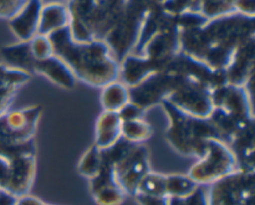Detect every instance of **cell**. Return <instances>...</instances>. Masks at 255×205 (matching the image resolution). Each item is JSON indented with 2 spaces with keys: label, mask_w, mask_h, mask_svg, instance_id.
<instances>
[{
  "label": "cell",
  "mask_w": 255,
  "mask_h": 205,
  "mask_svg": "<svg viewBox=\"0 0 255 205\" xmlns=\"http://www.w3.org/2000/svg\"><path fill=\"white\" fill-rule=\"evenodd\" d=\"M91 196L97 205H121L124 203L126 194L117 184V182H115L91 192Z\"/></svg>",
  "instance_id": "cb8c5ba5"
},
{
  "label": "cell",
  "mask_w": 255,
  "mask_h": 205,
  "mask_svg": "<svg viewBox=\"0 0 255 205\" xmlns=\"http://www.w3.org/2000/svg\"><path fill=\"white\" fill-rule=\"evenodd\" d=\"M152 134H153V128L143 118L122 122L121 124V138L129 143L141 144L148 141Z\"/></svg>",
  "instance_id": "7402d4cb"
},
{
  "label": "cell",
  "mask_w": 255,
  "mask_h": 205,
  "mask_svg": "<svg viewBox=\"0 0 255 205\" xmlns=\"http://www.w3.org/2000/svg\"><path fill=\"white\" fill-rule=\"evenodd\" d=\"M42 5L41 0H29L22 9L9 20L12 34L20 41H29L37 35Z\"/></svg>",
  "instance_id": "9a60e30c"
},
{
  "label": "cell",
  "mask_w": 255,
  "mask_h": 205,
  "mask_svg": "<svg viewBox=\"0 0 255 205\" xmlns=\"http://www.w3.org/2000/svg\"><path fill=\"white\" fill-rule=\"evenodd\" d=\"M42 116L41 106H30L7 111L0 117V157L35 151V134Z\"/></svg>",
  "instance_id": "8992f818"
},
{
  "label": "cell",
  "mask_w": 255,
  "mask_h": 205,
  "mask_svg": "<svg viewBox=\"0 0 255 205\" xmlns=\"http://www.w3.org/2000/svg\"><path fill=\"white\" fill-rule=\"evenodd\" d=\"M182 79L183 75L166 67L163 71L147 77L141 84L128 87L129 101L141 107L143 111H147L154 104H161L162 101L168 99Z\"/></svg>",
  "instance_id": "9c48e42d"
},
{
  "label": "cell",
  "mask_w": 255,
  "mask_h": 205,
  "mask_svg": "<svg viewBox=\"0 0 255 205\" xmlns=\"http://www.w3.org/2000/svg\"><path fill=\"white\" fill-rule=\"evenodd\" d=\"M127 0H69L70 34L77 42L102 40L117 24Z\"/></svg>",
  "instance_id": "3957f363"
},
{
  "label": "cell",
  "mask_w": 255,
  "mask_h": 205,
  "mask_svg": "<svg viewBox=\"0 0 255 205\" xmlns=\"http://www.w3.org/2000/svg\"><path fill=\"white\" fill-rule=\"evenodd\" d=\"M134 199L138 205H169V198L167 197L151 196V194L144 193H134Z\"/></svg>",
  "instance_id": "d6a6232c"
},
{
  "label": "cell",
  "mask_w": 255,
  "mask_h": 205,
  "mask_svg": "<svg viewBox=\"0 0 255 205\" xmlns=\"http://www.w3.org/2000/svg\"><path fill=\"white\" fill-rule=\"evenodd\" d=\"M69 24L70 15L66 4H59V2L44 4L40 12L37 35L49 36L64 27H67Z\"/></svg>",
  "instance_id": "ac0fdd59"
},
{
  "label": "cell",
  "mask_w": 255,
  "mask_h": 205,
  "mask_svg": "<svg viewBox=\"0 0 255 205\" xmlns=\"http://www.w3.org/2000/svg\"><path fill=\"white\" fill-rule=\"evenodd\" d=\"M212 90L199 82L183 76L178 86L173 90L167 101L187 114L199 118H208L213 111Z\"/></svg>",
  "instance_id": "30bf717a"
},
{
  "label": "cell",
  "mask_w": 255,
  "mask_h": 205,
  "mask_svg": "<svg viewBox=\"0 0 255 205\" xmlns=\"http://www.w3.org/2000/svg\"><path fill=\"white\" fill-rule=\"evenodd\" d=\"M121 119L116 112L104 111L95 126V144L100 149H107L121 139Z\"/></svg>",
  "instance_id": "e0dca14e"
},
{
  "label": "cell",
  "mask_w": 255,
  "mask_h": 205,
  "mask_svg": "<svg viewBox=\"0 0 255 205\" xmlns=\"http://www.w3.org/2000/svg\"><path fill=\"white\" fill-rule=\"evenodd\" d=\"M237 0H201L199 12L207 19H214L236 12Z\"/></svg>",
  "instance_id": "d4e9b609"
},
{
  "label": "cell",
  "mask_w": 255,
  "mask_h": 205,
  "mask_svg": "<svg viewBox=\"0 0 255 205\" xmlns=\"http://www.w3.org/2000/svg\"><path fill=\"white\" fill-rule=\"evenodd\" d=\"M16 201H17L16 197L6 193V192L0 191V205H15Z\"/></svg>",
  "instance_id": "d590c367"
},
{
  "label": "cell",
  "mask_w": 255,
  "mask_h": 205,
  "mask_svg": "<svg viewBox=\"0 0 255 205\" xmlns=\"http://www.w3.org/2000/svg\"><path fill=\"white\" fill-rule=\"evenodd\" d=\"M30 41V47H31V52L34 55V59L36 60H44L47 57L52 56L54 51H52L51 42H50L49 36H44V35H36L32 37Z\"/></svg>",
  "instance_id": "83f0119b"
},
{
  "label": "cell",
  "mask_w": 255,
  "mask_h": 205,
  "mask_svg": "<svg viewBox=\"0 0 255 205\" xmlns=\"http://www.w3.org/2000/svg\"><path fill=\"white\" fill-rule=\"evenodd\" d=\"M31 79V74L15 67L7 66L6 64H0V86L21 87Z\"/></svg>",
  "instance_id": "4316f807"
},
{
  "label": "cell",
  "mask_w": 255,
  "mask_h": 205,
  "mask_svg": "<svg viewBox=\"0 0 255 205\" xmlns=\"http://www.w3.org/2000/svg\"><path fill=\"white\" fill-rule=\"evenodd\" d=\"M104 158H102V149H100L96 144H92L80 158L77 164V171L82 177L90 179L94 178L101 169Z\"/></svg>",
  "instance_id": "603a6c76"
},
{
  "label": "cell",
  "mask_w": 255,
  "mask_h": 205,
  "mask_svg": "<svg viewBox=\"0 0 255 205\" xmlns=\"http://www.w3.org/2000/svg\"><path fill=\"white\" fill-rule=\"evenodd\" d=\"M254 137V121H251L246 126L242 127L238 133L227 144L233 153L234 158H236L237 169L246 172H255Z\"/></svg>",
  "instance_id": "5bb4252c"
},
{
  "label": "cell",
  "mask_w": 255,
  "mask_h": 205,
  "mask_svg": "<svg viewBox=\"0 0 255 205\" xmlns=\"http://www.w3.org/2000/svg\"><path fill=\"white\" fill-rule=\"evenodd\" d=\"M29 0H0V17L11 19Z\"/></svg>",
  "instance_id": "f546056e"
},
{
  "label": "cell",
  "mask_w": 255,
  "mask_h": 205,
  "mask_svg": "<svg viewBox=\"0 0 255 205\" xmlns=\"http://www.w3.org/2000/svg\"><path fill=\"white\" fill-rule=\"evenodd\" d=\"M102 156L114 168L115 179L125 194L133 197L142 179L151 172L148 149L121 138L110 148L102 149Z\"/></svg>",
  "instance_id": "5b68a950"
},
{
  "label": "cell",
  "mask_w": 255,
  "mask_h": 205,
  "mask_svg": "<svg viewBox=\"0 0 255 205\" xmlns=\"http://www.w3.org/2000/svg\"><path fill=\"white\" fill-rule=\"evenodd\" d=\"M255 59V36L247 40L234 52L224 70L227 82L234 86H248L253 80Z\"/></svg>",
  "instance_id": "4fadbf2b"
},
{
  "label": "cell",
  "mask_w": 255,
  "mask_h": 205,
  "mask_svg": "<svg viewBox=\"0 0 255 205\" xmlns=\"http://www.w3.org/2000/svg\"><path fill=\"white\" fill-rule=\"evenodd\" d=\"M211 97L213 108L221 109L231 116L242 119H254L251 95L248 94L247 86L226 84L212 90Z\"/></svg>",
  "instance_id": "7c38bea8"
},
{
  "label": "cell",
  "mask_w": 255,
  "mask_h": 205,
  "mask_svg": "<svg viewBox=\"0 0 255 205\" xmlns=\"http://www.w3.org/2000/svg\"><path fill=\"white\" fill-rule=\"evenodd\" d=\"M169 205H208L207 191L199 186L196 191L183 198H169Z\"/></svg>",
  "instance_id": "f1b7e54d"
},
{
  "label": "cell",
  "mask_w": 255,
  "mask_h": 205,
  "mask_svg": "<svg viewBox=\"0 0 255 205\" xmlns=\"http://www.w3.org/2000/svg\"><path fill=\"white\" fill-rule=\"evenodd\" d=\"M255 172L236 169L211 184L208 205H255Z\"/></svg>",
  "instance_id": "ba28073f"
},
{
  "label": "cell",
  "mask_w": 255,
  "mask_h": 205,
  "mask_svg": "<svg viewBox=\"0 0 255 205\" xmlns=\"http://www.w3.org/2000/svg\"><path fill=\"white\" fill-rule=\"evenodd\" d=\"M101 106L106 112H119L129 102L128 87L124 82L112 81L102 87Z\"/></svg>",
  "instance_id": "ffe728a7"
},
{
  "label": "cell",
  "mask_w": 255,
  "mask_h": 205,
  "mask_svg": "<svg viewBox=\"0 0 255 205\" xmlns=\"http://www.w3.org/2000/svg\"><path fill=\"white\" fill-rule=\"evenodd\" d=\"M236 12L248 17H255V0H237Z\"/></svg>",
  "instance_id": "836d02e7"
},
{
  "label": "cell",
  "mask_w": 255,
  "mask_h": 205,
  "mask_svg": "<svg viewBox=\"0 0 255 205\" xmlns=\"http://www.w3.org/2000/svg\"><path fill=\"white\" fill-rule=\"evenodd\" d=\"M15 205H51V204L45 203V202H42L41 199L35 198V197H30L29 194H27V196L21 197V198H17Z\"/></svg>",
  "instance_id": "e575fe53"
},
{
  "label": "cell",
  "mask_w": 255,
  "mask_h": 205,
  "mask_svg": "<svg viewBox=\"0 0 255 205\" xmlns=\"http://www.w3.org/2000/svg\"><path fill=\"white\" fill-rule=\"evenodd\" d=\"M16 92L17 87L15 86H0V117L10 111V106L14 101Z\"/></svg>",
  "instance_id": "1f68e13d"
},
{
  "label": "cell",
  "mask_w": 255,
  "mask_h": 205,
  "mask_svg": "<svg viewBox=\"0 0 255 205\" xmlns=\"http://www.w3.org/2000/svg\"><path fill=\"white\" fill-rule=\"evenodd\" d=\"M55 56L69 66L75 77L95 87H104L120 76V65L102 40L77 42L69 26L49 35Z\"/></svg>",
  "instance_id": "7a4b0ae2"
},
{
  "label": "cell",
  "mask_w": 255,
  "mask_h": 205,
  "mask_svg": "<svg viewBox=\"0 0 255 205\" xmlns=\"http://www.w3.org/2000/svg\"><path fill=\"white\" fill-rule=\"evenodd\" d=\"M161 106L168 117L166 139L177 153L201 158L209 139H219L209 118H199L184 113L167 100L161 102Z\"/></svg>",
  "instance_id": "277c9868"
},
{
  "label": "cell",
  "mask_w": 255,
  "mask_h": 205,
  "mask_svg": "<svg viewBox=\"0 0 255 205\" xmlns=\"http://www.w3.org/2000/svg\"><path fill=\"white\" fill-rule=\"evenodd\" d=\"M137 192L144 194H151V196H159V197H167L166 196V174L161 173H153L149 172L144 176L139 183ZM136 192V193H137Z\"/></svg>",
  "instance_id": "484cf974"
},
{
  "label": "cell",
  "mask_w": 255,
  "mask_h": 205,
  "mask_svg": "<svg viewBox=\"0 0 255 205\" xmlns=\"http://www.w3.org/2000/svg\"><path fill=\"white\" fill-rule=\"evenodd\" d=\"M0 54L7 66L32 74V67L36 60L34 59L31 52L30 41H20L17 44L7 45L2 47Z\"/></svg>",
  "instance_id": "d6986e66"
},
{
  "label": "cell",
  "mask_w": 255,
  "mask_h": 205,
  "mask_svg": "<svg viewBox=\"0 0 255 205\" xmlns=\"http://www.w3.org/2000/svg\"><path fill=\"white\" fill-rule=\"evenodd\" d=\"M144 112L146 111H143L141 107L137 106L136 103L129 101L128 103L125 104V106L117 112V114H119L121 122H128V121H134V119L143 118Z\"/></svg>",
  "instance_id": "4dcf8cb0"
},
{
  "label": "cell",
  "mask_w": 255,
  "mask_h": 205,
  "mask_svg": "<svg viewBox=\"0 0 255 205\" xmlns=\"http://www.w3.org/2000/svg\"><path fill=\"white\" fill-rule=\"evenodd\" d=\"M9 162V178L4 191L16 198L27 196L36 174V151L24 152L6 158Z\"/></svg>",
  "instance_id": "8fae6325"
},
{
  "label": "cell",
  "mask_w": 255,
  "mask_h": 205,
  "mask_svg": "<svg viewBox=\"0 0 255 205\" xmlns=\"http://www.w3.org/2000/svg\"><path fill=\"white\" fill-rule=\"evenodd\" d=\"M198 187L188 174H166L167 198H183L193 193Z\"/></svg>",
  "instance_id": "44dd1931"
},
{
  "label": "cell",
  "mask_w": 255,
  "mask_h": 205,
  "mask_svg": "<svg viewBox=\"0 0 255 205\" xmlns=\"http://www.w3.org/2000/svg\"><path fill=\"white\" fill-rule=\"evenodd\" d=\"M42 4H52V2H59V4H67L69 0H41Z\"/></svg>",
  "instance_id": "8d00e7d4"
},
{
  "label": "cell",
  "mask_w": 255,
  "mask_h": 205,
  "mask_svg": "<svg viewBox=\"0 0 255 205\" xmlns=\"http://www.w3.org/2000/svg\"><path fill=\"white\" fill-rule=\"evenodd\" d=\"M32 72L46 77L52 84L57 85L61 89L72 90L76 85L77 79L69 69V66L55 55L47 59L35 61Z\"/></svg>",
  "instance_id": "2e32d148"
},
{
  "label": "cell",
  "mask_w": 255,
  "mask_h": 205,
  "mask_svg": "<svg viewBox=\"0 0 255 205\" xmlns=\"http://www.w3.org/2000/svg\"><path fill=\"white\" fill-rule=\"evenodd\" d=\"M181 34V51L214 70H226L236 50L255 36V17L233 12L209 19L203 26Z\"/></svg>",
  "instance_id": "6da1fadb"
},
{
  "label": "cell",
  "mask_w": 255,
  "mask_h": 205,
  "mask_svg": "<svg viewBox=\"0 0 255 205\" xmlns=\"http://www.w3.org/2000/svg\"><path fill=\"white\" fill-rule=\"evenodd\" d=\"M236 169V158L229 147L219 139H209L206 152L192 166L188 176L198 186H211Z\"/></svg>",
  "instance_id": "52a82bcc"
}]
</instances>
